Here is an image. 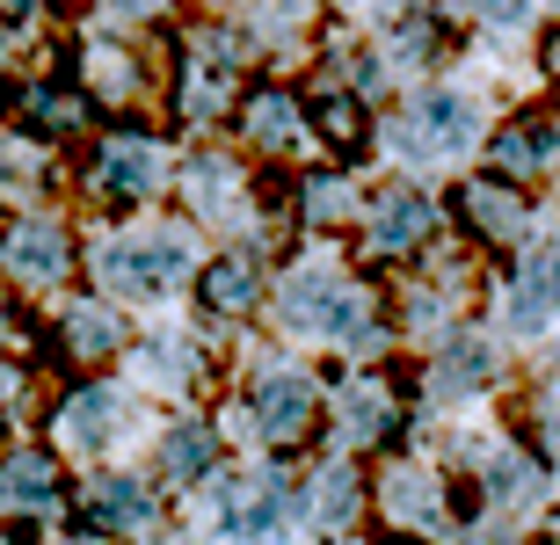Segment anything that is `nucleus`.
<instances>
[{
    "instance_id": "1a4fd4ad",
    "label": "nucleus",
    "mask_w": 560,
    "mask_h": 545,
    "mask_svg": "<svg viewBox=\"0 0 560 545\" xmlns=\"http://www.w3.org/2000/svg\"><path fill=\"white\" fill-rule=\"evenodd\" d=\"M109 415H117V393H109V386H95V393H81L73 407H66V422H59V429H66V443H88V437H95V429H103Z\"/></svg>"
},
{
    "instance_id": "2eb2a0df",
    "label": "nucleus",
    "mask_w": 560,
    "mask_h": 545,
    "mask_svg": "<svg viewBox=\"0 0 560 545\" xmlns=\"http://www.w3.org/2000/svg\"><path fill=\"white\" fill-rule=\"evenodd\" d=\"M306 204H313V218H342V211H350V182H335V175H320V182L306 189Z\"/></svg>"
},
{
    "instance_id": "ddd939ff",
    "label": "nucleus",
    "mask_w": 560,
    "mask_h": 545,
    "mask_svg": "<svg viewBox=\"0 0 560 545\" xmlns=\"http://www.w3.org/2000/svg\"><path fill=\"white\" fill-rule=\"evenodd\" d=\"M255 139H299V117H291V103L284 95H262V103H255Z\"/></svg>"
},
{
    "instance_id": "4468645a",
    "label": "nucleus",
    "mask_w": 560,
    "mask_h": 545,
    "mask_svg": "<svg viewBox=\"0 0 560 545\" xmlns=\"http://www.w3.org/2000/svg\"><path fill=\"white\" fill-rule=\"evenodd\" d=\"M211 298H219V306H248V298H255V276L241 270V262H219V270H211Z\"/></svg>"
},
{
    "instance_id": "f257e3e1",
    "label": "nucleus",
    "mask_w": 560,
    "mask_h": 545,
    "mask_svg": "<svg viewBox=\"0 0 560 545\" xmlns=\"http://www.w3.org/2000/svg\"><path fill=\"white\" fill-rule=\"evenodd\" d=\"M189 262V233H139V240H117L103 248V284L117 292H161L175 284Z\"/></svg>"
},
{
    "instance_id": "412c9836",
    "label": "nucleus",
    "mask_w": 560,
    "mask_h": 545,
    "mask_svg": "<svg viewBox=\"0 0 560 545\" xmlns=\"http://www.w3.org/2000/svg\"><path fill=\"white\" fill-rule=\"evenodd\" d=\"M109 8H117V15H153L161 0H109Z\"/></svg>"
},
{
    "instance_id": "7ed1b4c3",
    "label": "nucleus",
    "mask_w": 560,
    "mask_h": 545,
    "mask_svg": "<svg viewBox=\"0 0 560 545\" xmlns=\"http://www.w3.org/2000/svg\"><path fill=\"white\" fill-rule=\"evenodd\" d=\"M553 313H560V248H546L510 276V328L517 335H539Z\"/></svg>"
},
{
    "instance_id": "f03ea898",
    "label": "nucleus",
    "mask_w": 560,
    "mask_h": 545,
    "mask_svg": "<svg viewBox=\"0 0 560 545\" xmlns=\"http://www.w3.org/2000/svg\"><path fill=\"white\" fill-rule=\"evenodd\" d=\"M408 139L422 146V161L430 153H466L480 139V109L458 103V95H422L416 117H408Z\"/></svg>"
},
{
    "instance_id": "4be33fe9",
    "label": "nucleus",
    "mask_w": 560,
    "mask_h": 545,
    "mask_svg": "<svg viewBox=\"0 0 560 545\" xmlns=\"http://www.w3.org/2000/svg\"><path fill=\"white\" fill-rule=\"evenodd\" d=\"M0 8H37V0H0Z\"/></svg>"
},
{
    "instance_id": "6ab92c4d",
    "label": "nucleus",
    "mask_w": 560,
    "mask_h": 545,
    "mask_svg": "<svg viewBox=\"0 0 560 545\" xmlns=\"http://www.w3.org/2000/svg\"><path fill=\"white\" fill-rule=\"evenodd\" d=\"M175 451H167V473H197V465H205V429H175Z\"/></svg>"
},
{
    "instance_id": "f3484780",
    "label": "nucleus",
    "mask_w": 560,
    "mask_h": 545,
    "mask_svg": "<svg viewBox=\"0 0 560 545\" xmlns=\"http://www.w3.org/2000/svg\"><path fill=\"white\" fill-rule=\"evenodd\" d=\"M73 342H81V349H109V342H117V320L88 306V313H73Z\"/></svg>"
},
{
    "instance_id": "aec40b11",
    "label": "nucleus",
    "mask_w": 560,
    "mask_h": 545,
    "mask_svg": "<svg viewBox=\"0 0 560 545\" xmlns=\"http://www.w3.org/2000/svg\"><path fill=\"white\" fill-rule=\"evenodd\" d=\"M524 487H532V473L517 459H495V495H524Z\"/></svg>"
},
{
    "instance_id": "423d86ee",
    "label": "nucleus",
    "mask_w": 560,
    "mask_h": 545,
    "mask_svg": "<svg viewBox=\"0 0 560 545\" xmlns=\"http://www.w3.org/2000/svg\"><path fill=\"white\" fill-rule=\"evenodd\" d=\"M422 233H430V204L422 197H386L378 204V248H408Z\"/></svg>"
},
{
    "instance_id": "9b49d317",
    "label": "nucleus",
    "mask_w": 560,
    "mask_h": 545,
    "mask_svg": "<svg viewBox=\"0 0 560 545\" xmlns=\"http://www.w3.org/2000/svg\"><path fill=\"white\" fill-rule=\"evenodd\" d=\"M546 153H553V131H524V139H517V131H510V139H502V153H495V161H502V168H510V175H532V168H539V161H546Z\"/></svg>"
},
{
    "instance_id": "39448f33",
    "label": "nucleus",
    "mask_w": 560,
    "mask_h": 545,
    "mask_svg": "<svg viewBox=\"0 0 560 545\" xmlns=\"http://www.w3.org/2000/svg\"><path fill=\"white\" fill-rule=\"evenodd\" d=\"M161 153L145 146V139H117V146L103 153V175H109V189H153L161 182Z\"/></svg>"
},
{
    "instance_id": "5701e85b",
    "label": "nucleus",
    "mask_w": 560,
    "mask_h": 545,
    "mask_svg": "<svg viewBox=\"0 0 560 545\" xmlns=\"http://www.w3.org/2000/svg\"><path fill=\"white\" fill-rule=\"evenodd\" d=\"M553 66H560V51H553Z\"/></svg>"
},
{
    "instance_id": "9d476101",
    "label": "nucleus",
    "mask_w": 560,
    "mask_h": 545,
    "mask_svg": "<svg viewBox=\"0 0 560 545\" xmlns=\"http://www.w3.org/2000/svg\"><path fill=\"white\" fill-rule=\"evenodd\" d=\"M466 204H474V218L488 233H517L524 226V204H517V197H502V189H474Z\"/></svg>"
},
{
    "instance_id": "20e7f679",
    "label": "nucleus",
    "mask_w": 560,
    "mask_h": 545,
    "mask_svg": "<svg viewBox=\"0 0 560 545\" xmlns=\"http://www.w3.org/2000/svg\"><path fill=\"white\" fill-rule=\"evenodd\" d=\"M8 270L22 276H59L66 270V240L51 218H22L15 233H8Z\"/></svg>"
},
{
    "instance_id": "dca6fc26",
    "label": "nucleus",
    "mask_w": 560,
    "mask_h": 545,
    "mask_svg": "<svg viewBox=\"0 0 560 545\" xmlns=\"http://www.w3.org/2000/svg\"><path fill=\"white\" fill-rule=\"evenodd\" d=\"M378 422H386V407H378L372 393H357V400H350V422H342V443H364Z\"/></svg>"
},
{
    "instance_id": "a211bd4d",
    "label": "nucleus",
    "mask_w": 560,
    "mask_h": 545,
    "mask_svg": "<svg viewBox=\"0 0 560 545\" xmlns=\"http://www.w3.org/2000/svg\"><path fill=\"white\" fill-rule=\"evenodd\" d=\"M0 487H8V495H44L51 473H44V459H15L8 473H0Z\"/></svg>"
},
{
    "instance_id": "f8f14e48",
    "label": "nucleus",
    "mask_w": 560,
    "mask_h": 545,
    "mask_svg": "<svg viewBox=\"0 0 560 545\" xmlns=\"http://www.w3.org/2000/svg\"><path fill=\"white\" fill-rule=\"evenodd\" d=\"M95 502H103L109 524H145V495H139V481H109Z\"/></svg>"
},
{
    "instance_id": "0eeeda50",
    "label": "nucleus",
    "mask_w": 560,
    "mask_h": 545,
    "mask_svg": "<svg viewBox=\"0 0 560 545\" xmlns=\"http://www.w3.org/2000/svg\"><path fill=\"white\" fill-rule=\"evenodd\" d=\"M430 502H436V487H430V473H416V465L386 481V509H394V517H408V524H436Z\"/></svg>"
},
{
    "instance_id": "6e6552de",
    "label": "nucleus",
    "mask_w": 560,
    "mask_h": 545,
    "mask_svg": "<svg viewBox=\"0 0 560 545\" xmlns=\"http://www.w3.org/2000/svg\"><path fill=\"white\" fill-rule=\"evenodd\" d=\"M306 378H270V386H262V422H270V429H284V437H291V429H299V422H306Z\"/></svg>"
}]
</instances>
